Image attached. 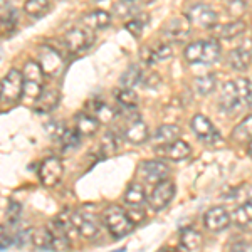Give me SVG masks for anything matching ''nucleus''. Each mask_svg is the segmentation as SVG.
<instances>
[{
    "label": "nucleus",
    "mask_w": 252,
    "mask_h": 252,
    "mask_svg": "<svg viewBox=\"0 0 252 252\" xmlns=\"http://www.w3.org/2000/svg\"><path fill=\"white\" fill-rule=\"evenodd\" d=\"M230 249L232 251H251V244L249 242H239V244H234Z\"/></svg>",
    "instance_id": "49530a36"
},
{
    "label": "nucleus",
    "mask_w": 252,
    "mask_h": 252,
    "mask_svg": "<svg viewBox=\"0 0 252 252\" xmlns=\"http://www.w3.org/2000/svg\"><path fill=\"white\" fill-rule=\"evenodd\" d=\"M173 197H175V184L172 180H168V178H165V180H160L155 184V189H153V192L148 197V205L158 212V210L165 209L173 200Z\"/></svg>",
    "instance_id": "423d86ee"
},
{
    "label": "nucleus",
    "mask_w": 252,
    "mask_h": 252,
    "mask_svg": "<svg viewBox=\"0 0 252 252\" xmlns=\"http://www.w3.org/2000/svg\"><path fill=\"white\" fill-rule=\"evenodd\" d=\"M49 10V0H26L24 3V12L29 17L39 19Z\"/></svg>",
    "instance_id": "2f4dec72"
},
{
    "label": "nucleus",
    "mask_w": 252,
    "mask_h": 252,
    "mask_svg": "<svg viewBox=\"0 0 252 252\" xmlns=\"http://www.w3.org/2000/svg\"><path fill=\"white\" fill-rule=\"evenodd\" d=\"M101 152H103L104 157H109L116 152V138L113 133H108V135L103 138V141H101Z\"/></svg>",
    "instance_id": "58836bf2"
},
{
    "label": "nucleus",
    "mask_w": 252,
    "mask_h": 252,
    "mask_svg": "<svg viewBox=\"0 0 252 252\" xmlns=\"http://www.w3.org/2000/svg\"><path fill=\"white\" fill-rule=\"evenodd\" d=\"M251 133H252V118L247 116L246 120H242L241 123L234 128L232 140L235 141V143H249Z\"/></svg>",
    "instance_id": "c85d7f7f"
},
{
    "label": "nucleus",
    "mask_w": 252,
    "mask_h": 252,
    "mask_svg": "<svg viewBox=\"0 0 252 252\" xmlns=\"http://www.w3.org/2000/svg\"><path fill=\"white\" fill-rule=\"evenodd\" d=\"M31 241L37 249H51V241H52V234L47 227H37V229L32 230L31 234Z\"/></svg>",
    "instance_id": "c756f323"
},
{
    "label": "nucleus",
    "mask_w": 252,
    "mask_h": 252,
    "mask_svg": "<svg viewBox=\"0 0 252 252\" xmlns=\"http://www.w3.org/2000/svg\"><path fill=\"white\" fill-rule=\"evenodd\" d=\"M116 101L121 104L125 109H135L140 104V97L131 88H123L116 93Z\"/></svg>",
    "instance_id": "7c9ffc66"
},
{
    "label": "nucleus",
    "mask_w": 252,
    "mask_h": 252,
    "mask_svg": "<svg viewBox=\"0 0 252 252\" xmlns=\"http://www.w3.org/2000/svg\"><path fill=\"white\" fill-rule=\"evenodd\" d=\"M14 244V234L5 225H0V249H7Z\"/></svg>",
    "instance_id": "ea45409f"
},
{
    "label": "nucleus",
    "mask_w": 252,
    "mask_h": 252,
    "mask_svg": "<svg viewBox=\"0 0 252 252\" xmlns=\"http://www.w3.org/2000/svg\"><path fill=\"white\" fill-rule=\"evenodd\" d=\"M138 175L143 177L148 184H157V182L168 178L170 168L163 163V161L148 160V161H143V163L140 165V168H138Z\"/></svg>",
    "instance_id": "f8f14e48"
},
{
    "label": "nucleus",
    "mask_w": 252,
    "mask_h": 252,
    "mask_svg": "<svg viewBox=\"0 0 252 252\" xmlns=\"http://www.w3.org/2000/svg\"><path fill=\"white\" fill-rule=\"evenodd\" d=\"M40 93H42V84L40 83H35V81H24L22 96L26 97L27 101L35 103V99L40 96Z\"/></svg>",
    "instance_id": "f704fd0d"
},
{
    "label": "nucleus",
    "mask_w": 252,
    "mask_h": 252,
    "mask_svg": "<svg viewBox=\"0 0 252 252\" xmlns=\"http://www.w3.org/2000/svg\"><path fill=\"white\" fill-rule=\"evenodd\" d=\"M64 129H66V128H63V125H61V123H56V121H54L52 125H47V133H49V135H51L52 138H54V140H59L61 135H63Z\"/></svg>",
    "instance_id": "c03bdc74"
},
{
    "label": "nucleus",
    "mask_w": 252,
    "mask_h": 252,
    "mask_svg": "<svg viewBox=\"0 0 252 252\" xmlns=\"http://www.w3.org/2000/svg\"><path fill=\"white\" fill-rule=\"evenodd\" d=\"M180 135H182L180 126L161 125L155 133V140H157L158 145H165V143H170V141L177 140V138H180Z\"/></svg>",
    "instance_id": "393cba45"
},
{
    "label": "nucleus",
    "mask_w": 252,
    "mask_h": 252,
    "mask_svg": "<svg viewBox=\"0 0 252 252\" xmlns=\"http://www.w3.org/2000/svg\"><path fill=\"white\" fill-rule=\"evenodd\" d=\"M19 217H20V204L12 202L9 210H7V220H9L10 225H15L19 222Z\"/></svg>",
    "instance_id": "37998d69"
},
{
    "label": "nucleus",
    "mask_w": 252,
    "mask_h": 252,
    "mask_svg": "<svg viewBox=\"0 0 252 252\" xmlns=\"http://www.w3.org/2000/svg\"><path fill=\"white\" fill-rule=\"evenodd\" d=\"M190 126H192L195 135L200 138L202 141H205V143L214 145V143H217V141H220V135H219V131L215 129L212 121L207 116L195 115L192 118V121H190Z\"/></svg>",
    "instance_id": "1a4fd4ad"
},
{
    "label": "nucleus",
    "mask_w": 252,
    "mask_h": 252,
    "mask_svg": "<svg viewBox=\"0 0 252 252\" xmlns=\"http://www.w3.org/2000/svg\"><path fill=\"white\" fill-rule=\"evenodd\" d=\"M247 31V24L244 22L242 19H237L234 22H227L223 26H215L212 27V32H214V37L217 39H235L239 35H242L244 32Z\"/></svg>",
    "instance_id": "f3484780"
},
{
    "label": "nucleus",
    "mask_w": 252,
    "mask_h": 252,
    "mask_svg": "<svg viewBox=\"0 0 252 252\" xmlns=\"http://www.w3.org/2000/svg\"><path fill=\"white\" fill-rule=\"evenodd\" d=\"M190 31H192V24L190 20L185 17V15H178V17L170 19L168 22L163 26L161 29V34L166 42H184V40L189 39Z\"/></svg>",
    "instance_id": "20e7f679"
},
{
    "label": "nucleus",
    "mask_w": 252,
    "mask_h": 252,
    "mask_svg": "<svg viewBox=\"0 0 252 252\" xmlns=\"http://www.w3.org/2000/svg\"><path fill=\"white\" fill-rule=\"evenodd\" d=\"M141 74H143V71H141V67L138 64H129L128 69H126L120 78L121 88H135L141 81V78H143Z\"/></svg>",
    "instance_id": "bb28decb"
},
{
    "label": "nucleus",
    "mask_w": 252,
    "mask_h": 252,
    "mask_svg": "<svg viewBox=\"0 0 252 252\" xmlns=\"http://www.w3.org/2000/svg\"><path fill=\"white\" fill-rule=\"evenodd\" d=\"M140 83L143 84L146 89H155L158 84L161 83V78H160L158 72H152V74H148V76H143Z\"/></svg>",
    "instance_id": "79ce46f5"
},
{
    "label": "nucleus",
    "mask_w": 252,
    "mask_h": 252,
    "mask_svg": "<svg viewBox=\"0 0 252 252\" xmlns=\"http://www.w3.org/2000/svg\"><path fill=\"white\" fill-rule=\"evenodd\" d=\"M251 104V81L246 78H239L234 81H227L222 88L219 106L227 113H237L244 106Z\"/></svg>",
    "instance_id": "f257e3e1"
},
{
    "label": "nucleus",
    "mask_w": 252,
    "mask_h": 252,
    "mask_svg": "<svg viewBox=\"0 0 252 252\" xmlns=\"http://www.w3.org/2000/svg\"><path fill=\"white\" fill-rule=\"evenodd\" d=\"M227 10L235 19H242L249 10V0H227Z\"/></svg>",
    "instance_id": "72a5a7b5"
},
{
    "label": "nucleus",
    "mask_w": 252,
    "mask_h": 252,
    "mask_svg": "<svg viewBox=\"0 0 252 252\" xmlns=\"http://www.w3.org/2000/svg\"><path fill=\"white\" fill-rule=\"evenodd\" d=\"M153 52H155L157 63H161V61H166L172 58V46L170 42H158L155 47H153Z\"/></svg>",
    "instance_id": "4c0bfd02"
},
{
    "label": "nucleus",
    "mask_w": 252,
    "mask_h": 252,
    "mask_svg": "<svg viewBox=\"0 0 252 252\" xmlns=\"http://www.w3.org/2000/svg\"><path fill=\"white\" fill-rule=\"evenodd\" d=\"M143 2H152V0H143Z\"/></svg>",
    "instance_id": "09e8293b"
},
{
    "label": "nucleus",
    "mask_w": 252,
    "mask_h": 252,
    "mask_svg": "<svg viewBox=\"0 0 252 252\" xmlns=\"http://www.w3.org/2000/svg\"><path fill=\"white\" fill-rule=\"evenodd\" d=\"M193 86L195 91L200 96H209L212 94L217 88V79H215L214 74H205V76H198V78L193 79Z\"/></svg>",
    "instance_id": "cd10ccee"
},
{
    "label": "nucleus",
    "mask_w": 252,
    "mask_h": 252,
    "mask_svg": "<svg viewBox=\"0 0 252 252\" xmlns=\"http://www.w3.org/2000/svg\"><path fill=\"white\" fill-rule=\"evenodd\" d=\"M145 20L136 17V19H131L128 20V22L125 24V29L129 32V34L133 35V37H141V34H143V29H145Z\"/></svg>",
    "instance_id": "e433bc0d"
},
{
    "label": "nucleus",
    "mask_w": 252,
    "mask_h": 252,
    "mask_svg": "<svg viewBox=\"0 0 252 252\" xmlns=\"http://www.w3.org/2000/svg\"><path fill=\"white\" fill-rule=\"evenodd\" d=\"M59 141L63 143L66 148H76L81 141V135L76 129H64L63 135H61Z\"/></svg>",
    "instance_id": "c9c22d12"
},
{
    "label": "nucleus",
    "mask_w": 252,
    "mask_h": 252,
    "mask_svg": "<svg viewBox=\"0 0 252 252\" xmlns=\"http://www.w3.org/2000/svg\"><path fill=\"white\" fill-rule=\"evenodd\" d=\"M126 214H128V217L131 219V222L135 223V225H136V223H140L145 219V212H143V210L131 209V210H126Z\"/></svg>",
    "instance_id": "a18cd8bd"
},
{
    "label": "nucleus",
    "mask_w": 252,
    "mask_h": 252,
    "mask_svg": "<svg viewBox=\"0 0 252 252\" xmlns=\"http://www.w3.org/2000/svg\"><path fill=\"white\" fill-rule=\"evenodd\" d=\"M251 222H252V207L251 202H246V204L239 205L232 212V223L242 230H251Z\"/></svg>",
    "instance_id": "4be33fe9"
},
{
    "label": "nucleus",
    "mask_w": 252,
    "mask_h": 252,
    "mask_svg": "<svg viewBox=\"0 0 252 252\" xmlns=\"http://www.w3.org/2000/svg\"><path fill=\"white\" fill-rule=\"evenodd\" d=\"M35 109L40 113H49L52 111L59 104V93L56 89H42L40 96L35 99Z\"/></svg>",
    "instance_id": "412c9836"
},
{
    "label": "nucleus",
    "mask_w": 252,
    "mask_h": 252,
    "mask_svg": "<svg viewBox=\"0 0 252 252\" xmlns=\"http://www.w3.org/2000/svg\"><path fill=\"white\" fill-rule=\"evenodd\" d=\"M89 108L93 109V116H94L99 123H109V121L118 115L116 109L113 106H109L108 103H104V101H93V103L89 104Z\"/></svg>",
    "instance_id": "b1692460"
},
{
    "label": "nucleus",
    "mask_w": 252,
    "mask_h": 252,
    "mask_svg": "<svg viewBox=\"0 0 252 252\" xmlns=\"http://www.w3.org/2000/svg\"><path fill=\"white\" fill-rule=\"evenodd\" d=\"M93 40V32L86 29V27H74V29L67 31L66 34L63 35V42L69 52H81L86 51V49L91 46Z\"/></svg>",
    "instance_id": "0eeeda50"
},
{
    "label": "nucleus",
    "mask_w": 252,
    "mask_h": 252,
    "mask_svg": "<svg viewBox=\"0 0 252 252\" xmlns=\"http://www.w3.org/2000/svg\"><path fill=\"white\" fill-rule=\"evenodd\" d=\"M64 175V165L58 157H49L39 166V178L42 185L54 187L61 182Z\"/></svg>",
    "instance_id": "6e6552de"
},
{
    "label": "nucleus",
    "mask_w": 252,
    "mask_h": 252,
    "mask_svg": "<svg viewBox=\"0 0 252 252\" xmlns=\"http://www.w3.org/2000/svg\"><path fill=\"white\" fill-rule=\"evenodd\" d=\"M204 225L210 232H222L230 225V215L222 207H212L204 215Z\"/></svg>",
    "instance_id": "ddd939ff"
},
{
    "label": "nucleus",
    "mask_w": 252,
    "mask_h": 252,
    "mask_svg": "<svg viewBox=\"0 0 252 252\" xmlns=\"http://www.w3.org/2000/svg\"><path fill=\"white\" fill-rule=\"evenodd\" d=\"M44 76H58L63 69V58L59 56L58 51L52 47H39V59H37Z\"/></svg>",
    "instance_id": "9d476101"
},
{
    "label": "nucleus",
    "mask_w": 252,
    "mask_h": 252,
    "mask_svg": "<svg viewBox=\"0 0 252 252\" xmlns=\"http://www.w3.org/2000/svg\"><path fill=\"white\" fill-rule=\"evenodd\" d=\"M220 44L215 39L202 40V52H200V64H214L220 58Z\"/></svg>",
    "instance_id": "5701e85b"
},
{
    "label": "nucleus",
    "mask_w": 252,
    "mask_h": 252,
    "mask_svg": "<svg viewBox=\"0 0 252 252\" xmlns=\"http://www.w3.org/2000/svg\"><path fill=\"white\" fill-rule=\"evenodd\" d=\"M158 155L168 158V160H173V161H182L192 155V148H190L189 143H185L184 140L177 138V140L170 141V143L160 145Z\"/></svg>",
    "instance_id": "4468645a"
},
{
    "label": "nucleus",
    "mask_w": 252,
    "mask_h": 252,
    "mask_svg": "<svg viewBox=\"0 0 252 252\" xmlns=\"http://www.w3.org/2000/svg\"><path fill=\"white\" fill-rule=\"evenodd\" d=\"M99 121L93 115H86V113H79L76 116V131L81 136H93L99 129Z\"/></svg>",
    "instance_id": "6ab92c4d"
},
{
    "label": "nucleus",
    "mask_w": 252,
    "mask_h": 252,
    "mask_svg": "<svg viewBox=\"0 0 252 252\" xmlns=\"http://www.w3.org/2000/svg\"><path fill=\"white\" fill-rule=\"evenodd\" d=\"M123 136H125V140L129 141L131 145H141V143H145L150 136L148 126L140 120V116L133 118L123 129Z\"/></svg>",
    "instance_id": "2eb2a0df"
},
{
    "label": "nucleus",
    "mask_w": 252,
    "mask_h": 252,
    "mask_svg": "<svg viewBox=\"0 0 252 252\" xmlns=\"http://www.w3.org/2000/svg\"><path fill=\"white\" fill-rule=\"evenodd\" d=\"M251 40H247V44L235 47L229 52V64L235 71H247L251 67Z\"/></svg>",
    "instance_id": "dca6fc26"
},
{
    "label": "nucleus",
    "mask_w": 252,
    "mask_h": 252,
    "mask_svg": "<svg viewBox=\"0 0 252 252\" xmlns=\"http://www.w3.org/2000/svg\"><path fill=\"white\" fill-rule=\"evenodd\" d=\"M103 222H104V225L108 227L109 234H111L115 239L125 237V235H128L133 229H135V223H133L131 219L128 217L126 210H123L118 205H111L104 210Z\"/></svg>",
    "instance_id": "f03ea898"
},
{
    "label": "nucleus",
    "mask_w": 252,
    "mask_h": 252,
    "mask_svg": "<svg viewBox=\"0 0 252 252\" xmlns=\"http://www.w3.org/2000/svg\"><path fill=\"white\" fill-rule=\"evenodd\" d=\"M180 246L185 251H200L204 247V237L195 229H184L180 234Z\"/></svg>",
    "instance_id": "aec40b11"
},
{
    "label": "nucleus",
    "mask_w": 252,
    "mask_h": 252,
    "mask_svg": "<svg viewBox=\"0 0 252 252\" xmlns=\"http://www.w3.org/2000/svg\"><path fill=\"white\" fill-rule=\"evenodd\" d=\"M185 17L190 20V24L200 27V29H212L217 24V12L212 7L205 5V3H195L187 10Z\"/></svg>",
    "instance_id": "39448f33"
},
{
    "label": "nucleus",
    "mask_w": 252,
    "mask_h": 252,
    "mask_svg": "<svg viewBox=\"0 0 252 252\" xmlns=\"http://www.w3.org/2000/svg\"><path fill=\"white\" fill-rule=\"evenodd\" d=\"M22 78L24 81H35V83L42 84L44 72H42V69H40L37 61H29V63H26L24 71H22Z\"/></svg>",
    "instance_id": "473e14b6"
},
{
    "label": "nucleus",
    "mask_w": 252,
    "mask_h": 252,
    "mask_svg": "<svg viewBox=\"0 0 252 252\" xmlns=\"http://www.w3.org/2000/svg\"><path fill=\"white\" fill-rule=\"evenodd\" d=\"M24 78L17 69H10L7 76L0 81V104L2 106H14L22 97Z\"/></svg>",
    "instance_id": "7ed1b4c3"
},
{
    "label": "nucleus",
    "mask_w": 252,
    "mask_h": 252,
    "mask_svg": "<svg viewBox=\"0 0 252 252\" xmlns=\"http://www.w3.org/2000/svg\"><path fill=\"white\" fill-rule=\"evenodd\" d=\"M140 59H141V63L148 64V66H153V64H157V58H155V52H153V47H150V46H143V47H141Z\"/></svg>",
    "instance_id": "a19ab883"
},
{
    "label": "nucleus",
    "mask_w": 252,
    "mask_h": 252,
    "mask_svg": "<svg viewBox=\"0 0 252 252\" xmlns=\"http://www.w3.org/2000/svg\"><path fill=\"white\" fill-rule=\"evenodd\" d=\"M83 22L91 31H103L111 24V14L106 10H93L84 15Z\"/></svg>",
    "instance_id": "a211bd4d"
},
{
    "label": "nucleus",
    "mask_w": 252,
    "mask_h": 252,
    "mask_svg": "<svg viewBox=\"0 0 252 252\" xmlns=\"http://www.w3.org/2000/svg\"><path fill=\"white\" fill-rule=\"evenodd\" d=\"M72 223L76 227V232L84 239H94L99 234V223L96 217L86 212H71Z\"/></svg>",
    "instance_id": "9b49d317"
},
{
    "label": "nucleus",
    "mask_w": 252,
    "mask_h": 252,
    "mask_svg": "<svg viewBox=\"0 0 252 252\" xmlns=\"http://www.w3.org/2000/svg\"><path fill=\"white\" fill-rule=\"evenodd\" d=\"M123 200H125V204H128L131 207L143 204L146 200V195H145V189L141 187V184H129L123 195Z\"/></svg>",
    "instance_id": "a878e982"
},
{
    "label": "nucleus",
    "mask_w": 252,
    "mask_h": 252,
    "mask_svg": "<svg viewBox=\"0 0 252 252\" xmlns=\"http://www.w3.org/2000/svg\"><path fill=\"white\" fill-rule=\"evenodd\" d=\"M126 2H135V0H126Z\"/></svg>",
    "instance_id": "de8ad7c7"
}]
</instances>
